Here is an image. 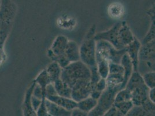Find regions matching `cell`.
<instances>
[{
	"instance_id": "1",
	"label": "cell",
	"mask_w": 155,
	"mask_h": 116,
	"mask_svg": "<svg viewBox=\"0 0 155 116\" xmlns=\"http://www.w3.org/2000/svg\"><path fill=\"white\" fill-rule=\"evenodd\" d=\"M60 78L70 88L79 82L91 81V72L89 67L82 61L71 62L61 69Z\"/></svg>"
},
{
	"instance_id": "2",
	"label": "cell",
	"mask_w": 155,
	"mask_h": 116,
	"mask_svg": "<svg viewBox=\"0 0 155 116\" xmlns=\"http://www.w3.org/2000/svg\"><path fill=\"white\" fill-rule=\"evenodd\" d=\"M125 88L131 92V100L134 106H141L149 99V88L145 84L141 74L138 71L132 73Z\"/></svg>"
},
{
	"instance_id": "3",
	"label": "cell",
	"mask_w": 155,
	"mask_h": 116,
	"mask_svg": "<svg viewBox=\"0 0 155 116\" xmlns=\"http://www.w3.org/2000/svg\"><path fill=\"white\" fill-rule=\"evenodd\" d=\"M120 90L118 87L107 86L97 100L96 106L88 113V116H101L114 104L116 93Z\"/></svg>"
},
{
	"instance_id": "4",
	"label": "cell",
	"mask_w": 155,
	"mask_h": 116,
	"mask_svg": "<svg viewBox=\"0 0 155 116\" xmlns=\"http://www.w3.org/2000/svg\"><path fill=\"white\" fill-rule=\"evenodd\" d=\"M68 39L64 36H58L52 44L50 49L48 51V56L53 62H56L63 69L70 63L65 55V50Z\"/></svg>"
},
{
	"instance_id": "5",
	"label": "cell",
	"mask_w": 155,
	"mask_h": 116,
	"mask_svg": "<svg viewBox=\"0 0 155 116\" xmlns=\"http://www.w3.org/2000/svg\"><path fill=\"white\" fill-rule=\"evenodd\" d=\"M96 56L107 60L109 62L120 64L121 59L127 52L126 47L122 49H117L108 41L99 40L96 41Z\"/></svg>"
},
{
	"instance_id": "6",
	"label": "cell",
	"mask_w": 155,
	"mask_h": 116,
	"mask_svg": "<svg viewBox=\"0 0 155 116\" xmlns=\"http://www.w3.org/2000/svg\"><path fill=\"white\" fill-rule=\"evenodd\" d=\"M96 41L93 38L86 37L79 48L80 60L89 67L97 65L96 60Z\"/></svg>"
},
{
	"instance_id": "7",
	"label": "cell",
	"mask_w": 155,
	"mask_h": 116,
	"mask_svg": "<svg viewBox=\"0 0 155 116\" xmlns=\"http://www.w3.org/2000/svg\"><path fill=\"white\" fill-rule=\"evenodd\" d=\"M122 22H117L107 31L99 32L96 34L94 39L96 41L99 40H104L110 43L117 49H122L124 47L120 42L119 37V29L121 26Z\"/></svg>"
},
{
	"instance_id": "8",
	"label": "cell",
	"mask_w": 155,
	"mask_h": 116,
	"mask_svg": "<svg viewBox=\"0 0 155 116\" xmlns=\"http://www.w3.org/2000/svg\"><path fill=\"white\" fill-rule=\"evenodd\" d=\"M107 86L118 87L120 90L124 80V68L120 64L109 62V73L106 78Z\"/></svg>"
},
{
	"instance_id": "9",
	"label": "cell",
	"mask_w": 155,
	"mask_h": 116,
	"mask_svg": "<svg viewBox=\"0 0 155 116\" xmlns=\"http://www.w3.org/2000/svg\"><path fill=\"white\" fill-rule=\"evenodd\" d=\"M17 9V5L13 0H1L0 22L12 24Z\"/></svg>"
},
{
	"instance_id": "10",
	"label": "cell",
	"mask_w": 155,
	"mask_h": 116,
	"mask_svg": "<svg viewBox=\"0 0 155 116\" xmlns=\"http://www.w3.org/2000/svg\"><path fill=\"white\" fill-rule=\"evenodd\" d=\"M91 91V81L79 82L75 84L71 88V99L78 102L90 97Z\"/></svg>"
},
{
	"instance_id": "11",
	"label": "cell",
	"mask_w": 155,
	"mask_h": 116,
	"mask_svg": "<svg viewBox=\"0 0 155 116\" xmlns=\"http://www.w3.org/2000/svg\"><path fill=\"white\" fill-rule=\"evenodd\" d=\"M139 62H147V64H153L155 60V39L142 44L139 51Z\"/></svg>"
},
{
	"instance_id": "12",
	"label": "cell",
	"mask_w": 155,
	"mask_h": 116,
	"mask_svg": "<svg viewBox=\"0 0 155 116\" xmlns=\"http://www.w3.org/2000/svg\"><path fill=\"white\" fill-rule=\"evenodd\" d=\"M141 46V44L135 37L134 41L126 46L127 53L128 54L133 66V71H138V56Z\"/></svg>"
},
{
	"instance_id": "13",
	"label": "cell",
	"mask_w": 155,
	"mask_h": 116,
	"mask_svg": "<svg viewBox=\"0 0 155 116\" xmlns=\"http://www.w3.org/2000/svg\"><path fill=\"white\" fill-rule=\"evenodd\" d=\"M46 99L49 100L53 103H56L59 106L64 107L65 109L71 111L72 110L77 107V102L71 98L61 97L58 94L52 96H48Z\"/></svg>"
},
{
	"instance_id": "14",
	"label": "cell",
	"mask_w": 155,
	"mask_h": 116,
	"mask_svg": "<svg viewBox=\"0 0 155 116\" xmlns=\"http://www.w3.org/2000/svg\"><path fill=\"white\" fill-rule=\"evenodd\" d=\"M118 33L120 42L124 47H126L131 43H132L135 39L130 29L129 26L127 25L126 22H122Z\"/></svg>"
},
{
	"instance_id": "15",
	"label": "cell",
	"mask_w": 155,
	"mask_h": 116,
	"mask_svg": "<svg viewBox=\"0 0 155 116\" xmlns=\"http://www.w3.org/2000/svg\"><path fill=\"white\" fill-rule=\"evenodd\" d=\"M45 106L48 116H71V111L65 109L64 107L52 102L47 99H45Z\"/></svg>"
},
{
	"instance_id": "16",
	"label": "cell",
	"mask_w": 155,
	"mask_h": 116,
	"mask_svg": "<svg viewBox=\"0 0 155 116\" xmlns=\"http://www.w3.org/2000/svg\"><path fill=\"white\" fill-rule=\"evenodd\" d=\"M35 82L34 81L32 84L30 85L28 89L26 91V95L25 97L24 102L23 104V115L26 116H37L35 111L32 109L31 105V97H32V91L34 87L35 86Z\"/></svg>"
},
{
	"instance_id": "17",
	"label": "cell",
	"mask_w": 155,
	"mask_h": 116,
	"mask_svg": "<svg viewBox=\"0 0 155 116\" xmlns=\"http://www.w3.org/2000/svg\"><path fill=\"white\" fill-rule=\"evenodd\" d=\"M120 65L124 68V80L122 85V89H124L125 88L127 83L129 81L132 73L133 72V64L127 52L123 55L121 59Z\"/></svg>"
},
{
	"instance_id": "18",
	"label": "cell",
	"mask_w": 155,
	"mask_h": 116,
	"mask_svg": "<svg viewBox=\"0 0 155 116\" xmlns=\"http://www.w3.org/2000/svg\"><path fill=\"white\" fill-rule=\"evenodd\" d=\"M65 55L70 63L80 60L79 47L77 43L68 40L65 50Z\"/></svg>"
},
{
	"instance_id": "19",
	"label": "cell",
	"mask_w": 155,
	"mask_h": 116,
	"mask_svg": "<svg viewBox=\"0 0 155 116\" xmlns=\"http://www.w3.org/2000/svg\"><path fill=\"white\" fill-rule=\"evenodd\" d=\"M53 84L58 95L71 98V88L67 84H65L64 82H63L61 78H58L56 80Z\"/></svg>"
},
{
	"instance_id": "20",
	"label": "cell",
	"mask_w": 155,
	"mask_h": 116,
	"mask_svg": "<svg viewBox=\"0 0 155 116\" xmlns=\"http://www.w3.org/2000/svg\"><path fill=\"white\" fill-rule=\"evenodd\" d=\"M61 69L62 68L56 62H53L48 66L46 70L50 78L51 83L52 84L56 80H57L58 78H60Z\"/></svg>"
},
{
	"instance_id": "21",
	"label": "cell",
	"mask_w": 155,
	"mask_h": 116,
	"mask_svg": "<svg viewBox=\"0 0 155 116\" xmlns=\"http://www.w3.org/2000/svg\"><path fill=\"white\" fill-rule=\"evenodd\" d=\"M97 104V100L89 97L77 102V107L84 112L89 113L96 106Z\"/></svg>"
},
{
	"instance_id": "22",
	"label": "cell",
	"mask_w": 155,
	"mask_h": 116,
	"mask_svg": "<svg viewBox=\"0 0 155 116\" xmlns=\"http://www.w3.org/2000/svg\"><path fill=\"white\" fill-rule=\"evenodd\" d=\"M96 64L98 73L101 78L106 79L109 73V62L98 56H96Z\"/></svg>"
},
{
	"instance_id": "23",
	"label": "cell",
	"mask_w": 155,
	"mask_h": 116,
	"mask_svg": "<svg viewBox=\"0 0 155 116\" xmlns=\"http://www.w3.org/2000/svg\"><path fill=\"white\" fill-rule=\"evenodd\" d=\"M12 24H8L0 22V47L4 48V45L11 31Z\"/></svg>"
},
{
	"instance_id": "24",
	"label": "cell",
	"mask_w": 155,
	"mask_h": 116,
	"mask_svg": "<svg viewBox=\"0 0 155 116\" xmlns=\"http://www.w3.org/2000/svg\"><path fill=\"white\" fill-rule=\"evenodd\" d=\"M34 81L38 84L42 88V90L43 91L45 92L46 87L51 83L50 78L48 76V74L47 73V71L45 70H44L41 71L38 74V76L35 78Z\"/></svg>"
},
{
	"instance_id": "25",
	"label": "cell",
	"mask_w": 155,
	"mask_h": 116,
	"mask_svg": "<svg viewBox=\"0 0 155 116\" xmlns=\"http://www.w3.org/2000/svg\"><path fill=\"white\" fill-rule=\"evenodd\" d=\"M114 105L123 116H126L127 113L134 106L131 100L120 102H115L114 103Z\"/></svg>"
},
{
	"instance_id": "26",
	"label": "cell",
	"mask_w": 155,
	"mask_h": 116,
	"mask_svg": "<svg viewBox=\"0 0 155 116\" xmlns=\"http://www.w3.org/2000/svg\"><path fill=\"white\" fill-rule=\"evenodd\" d=\"M131 92L126 88H124L121 90H119L116 93L114 103L130 101L131 100Z\"/></svg>"
},
{
	"instance_id": "27",
	"label": "cell",
	"mask_w": 155,
	"mask_h": 116,
	"mask_svg": "<svg viewBox=\"0 0 155 116\" xmlns=\"http://www.w3.org/2000/svg\"><path fill=\"white\" fill-rule=\"evenodd\" d=\"M145 84L149 89L153 88L155 87V71H149L142 76Z\"/></svg>"
},
{
	"instance_id": "28",
	"label": "cell",
	"mask_w": 155,
	"mask_h": 116,
	"mask_svg": "<svg viewBox=\"0 0 155 116\" xmlns=\"http://www.w3.org/2000/svg\"><path fill=\"white\" fill-rule=\"evenodd\" d=\"M89 69H90L91 72V88L93 90L94 89L95 85L98 83V81L100 80L101 77L98 73L97 65L89 67Z\"/></svg>"
},
{
	"instance_id": "29",
	"label": "cell",
	"mask_w": 155,
	"mask_h": 116,
	"mask_svg": "<svg viewBox=\"0 0 155 116\" xmlns=\"http://www.w3.org/2000/svg\"><path fill=\"white\" fill-rule=\"evenodd\" d=\"M152 23L150 26V30L148 32L142 42V44H145L149 43L153 39H155V16L153 15L152 16Z\"/></svg>"
},
{
	"instance_id": "30",
	"label": "cell",
	"mask_w": 155,
	"mask_h": 116,
	"mask_svg": "<svg viewBox=\"0 0 155 116\" xmlns=\"http://www.w3.org/2000/svg\"><path fill=\"white\" fill-rule=\"evenodd\" d=\"M126 116H149V114L141 106H133Z\"/></svg>"
},
{
	"instance_id": "31",
	"label": "cell",
	"mask_w": 155,
	"mask_h": 116,
	"mask_svg": "<svg viewBox=\"0 0 155 116\" xmlns=\"http://www.w3.org/2000/svg\"><path fill=\"white\" fill-rule=\"evenodd\" d=\"M141 106L148 113L149 116H155V103L152 102L149 99L142 103Z\"/></svg>"
},
{
	"instance_id": "32",
	"label": "cell",
	"mask_w": 155,
	"mask_h": 116,
	"mask_svg": "<svg viewBox=\"0 0 155 116\" xmlns=\"http://www.w3.org/2000/svg\"><path fill=\"white\" fill-rule=\"evenodd\" d=\"M45 97H42V102L41 103L36 111L37 116H48L46 109L45 106Z\"/></svg>"
},
{
	"instance_id": "33",
	"label": "cell",
	"mask_w": 155,
	"mask_h": 116,
	"mask_svg": "<svg viewBox=\"0 0 155 116\" xmlns=\"http://www.w3.org/2000/svg\"><path fill=\"white\" fill-rule=\"evenodd\" d=\"M107 84L106 82V80L101 78L100 80L98 81V83L95 85L93 90H97L100 92H103L107 88Z\"/></svg>"
},
{
	"instance_id": "34",
	"label": "cell",
	"mask_w": 155,
	"mask_h": 116,
	"mask_svg": "<svg viewBox=\"0 0 155 116\" xmlns=\"http://www.w3.org/2000/svg\"><path fill=\"white\" fill-rule=\"evenodd\" d=\"M104 116H123L121 113L117 109L116 107L113 104V106L107 110V111L104 114Z\"/></svg>"
},
{
	"instance_id": "35",
	"label": "cell",
	"mask_w": 155,
	"mask_h": 116,
	"mask_svg": "<svg viewBox=\"0 0 155 116\" xmlns=\"http://www.w3.org/2000/svg\"><path fill=\"white\" fill-rule=\"evenodd\" d=\"M31 101V105H32V109L36 113V111H37V110L38 109V107H39L41 103L42 100L37 98V97L33 96L32 94Z\"/></svg>"
},
{
	"instance_id": "36",
	"label": "cell",
	"mask_w": 155,
	"mask_h": 116,
	"mask_svg": "<svg viewBox=\"0 0 155 116\" xmlns=\"http://www.w3.org/2000/svg\"><path fill=\"white\" fill-rule=\"evenodd\" d=\"M71 116H88V113H87L84 112V111L79 109L78 107H76V108H75V109H74L71 110Z\"/></svg>"
},
{
	"instance_id": "37",
	"label": "cell",
	"mask_w": 155,
	"mask_h": 116,
	"mask_svg": "<svg viewBox=\"0 0 155 116\" xmlns=\"http://www.w3.org/2000/svg\"><path fill=\"white\" fill-rule=\"evenodd\" d=\"M7 59V55L4 51V48L0 47V66L3 65Z\"/></svg>"
},
{
	"instance_id": "38",
	"label": "cell",
	"mask_w": 155,
	"mask_h": 116,
	"mask_svg": "<svg viewBox=\"0 0 155 116\" xmlns=\"http://www.w3.org/2000/svg\"><path fill=\"white\" fill-rule=\"evenodd\" d=\"M155 88H150L149 90L148 97L149 99L153 102V103H155Z\"/></svg>"
},
{
	"instance_id": "39",
	"label": "cell",
	"mask_w": 155,
	"mask_h": 116,
	"mask_svg": "<svg viewBox=\"0 0 155 116\" xmlns=\"http://www.w3.org/2000/svg\"><path fill=\"white\" fill-rule=\"evenodd\" d=\"M101 93H102V92H100V91H98V90H93L91 92L90 97H93V99L98 100V98L101 96Z\"/></svg>"
},
{
	"instance_id": "40",
	"label": "cell",
	"mask_w": 155,
	"mask_h": 116,
	"mask_svg": "<svg viewBox=\"0 0 155 116\" xmlns=\"http://www.w3.org/2000/svg\"><path fill=\"white\" fill-rule=\"evenodd\" d=\"M0 2H1V0H0Z\"/></svg>"
}]
</instances>
